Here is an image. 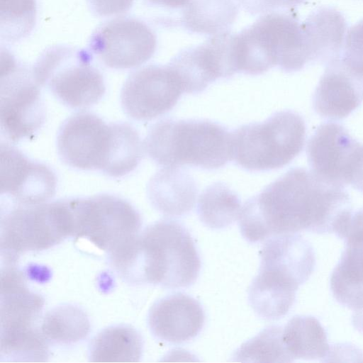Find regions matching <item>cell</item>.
I'll return each mask as SVG.
<instances>
[{"label": "cell", "mask_w": 363, "mask_h": 363, "mask_svg": "<svg viewBox=\"0 0 363 363\" xmlns=\"http://www.w3.org/2000/svg\"><path fill=\"white\" fill-rule=\"evenodd\" d=\"M350 208L344 187L311 170L293 168L245 203L238 223L241 235L251 243L301 231L331 233Z\"/></svg>", "instance_id": "1"}, {"label": "cell", "mask_w": 363, "mask_h": 363, "mask_svg": "<svg viewBox=\"0 0 363 363\" xmlns=\"http://www.w3.org/2000/svg\"><path fill=\"white\" fill-rule=\"evenodd\" d=\"M115 267L134 281L180 289L196 281L201 259L189 230L175 220H163L138 235Z\"/></svg>", "instance_id": "2"}, {"label": "cell", "mask_w": 363, "mask_h": 363, "mask_svg": "<svg viewBox=\"0 0 363 363\" xmlns=\"http://www.w3.org/2000/svg\"><path fill=\"white\" fill-rule=\"evenodd\" d=\"M144 150L163 167L217 169L232 160V133L208 120L166 119L154 124Z\"/></svg>", "instance_id": "3"}, {"label": "cell", "mask_w": 363, "mask_h": 363, "mask_svg": "<svg viewBox=\"0 0 363 363\" xmlns=\"http://www.w3.org/2000/svg\"><path fill=\"white\" fill-rule=\"evenodd\" d=\"M57 147L62 160L72 167L99 169L120 177L132 154V128L123 123L107 124L93 113H78L62 123Z\"/></svg>", "instance_id": "4"}, {"label": "cell", "mask_w": 363, "mask_h": 363, "mask_svg": "<svg viewBox=\"0 0 363 363\" xmlns=\"http://www.w3.org/2000/svg\"><path fill=\"white\" fill-rule=\"evenodd\" d=\"M237 72L259 74L278 65L285 72L302 69L311 62L303 33L295 18L269 13L234 34Z\"/></svg>", "instance_id": "5"}, {"label": "cell", "mask_w": 363, "mask_h": 363, "mask_svg": "<svg viewBox=\"0 0 363 363\" xmlns=\"http://www.w3.org/2000/svg\"><path fill=\"white\" fill-rule=\"evenodd\" d=\"M306 125L291 111L274 113L262 123L242 125L232 133V157L250 171L278 169L289 163L302 150Z\"/></svg>", "instance_id": "6"}, {"label": "cell", "mask_w": 363, "mask_h": 363, "mask_svg": "<svg viewBox=\"0 0 363 363\" xmlns=\"http://www.w3.org/2000/svg\"><path fill=\"white\" fill-rule=\"evenodd\" d=\"M89 50L54 45L46 49L32 68L40 86H47L65 105L74 108L96 104L106 91L101 73L92 65Z\"/></svg>", "instance_id": "7"}, {"label": "cell", "mask_w": 363, "mask_h": 363, "mask_svg": "<svg viewBox=\"0 0 363 363\" xmlns=\"http://www.w3.org/2000/svg\"><path fill=\"white\" fill-rule=\"evenodd\" d=\"M72 237L84 239L112 258L137 236L141 226L138 212L126 201L101 194L68 199Z\"/></svg>", "instance_id": "8"}, {"label": "cell", "mask_w": 363, "mask_h": 363, "mask_svg": "<svg viewBox=\"0 0 363 363\" xmlns=\"http://www.w3.org/2000/svg\"><path fill=\"white\" fill-rule=\"evenodd\" d=\"M72 237L67 199L19 206L1 222V257L12 264L22 252L50 248Z\"/></svg>", "instance_id": "9"}, {"label": "cell", "mask_w": 363, "mask_h": 363, "mask_svg": "<svg viewBox=\"0 0 363 363\" xmlns=\"http://www.w3.org/2000/svg\"><path fill=\"white\" fill-rule=\"evenodd\" d=\"M45 108L30 70L1 49L0 121L12 142L32 137L43 125Z\"/></svg>", "instance_id": "10"}, {"label": "cell", "mask_w": 363, "mask_h": 363, "mask_svg": "<svg viewBox=\"0 0 363 363\" xmlns=\"http://www.w3.org/2000/svg\"><path fill=\"white\" fill-rule=\"evenodd\" d=\"M307 155L311 171L321 179L363 192V144L342 125H319L308 143Z\"/></svg>", "instance_id": "11"}, {"label": "cell", "mask_w": 363, "mask_h": 363, "mask_svg": "<svg viewBox=\"0 0 363 363\" xmlns=\"http://www.w3.org/2000/svg\"><path fill=\"white\" fill-rule=\"evenodd\" d=\"M260 266L253 279L266 287L296 294L313 273L315 257L311 245L297 233L269 238L259 251Z\"/></svg>", "instance_id": "12"}, {"label": "cell", "mask_w": 363, "mask_h": 363, "mask_svg": "<svg viewBox=\"0 0 363 363\" xmlns=\"http://www.w3.org/2000/svg\"><path fill=\"white\" fill-rule=\"evenodd\" d=\"M157 39L143 21L121 17L101 25L92 33L89 50L107 67L125 69L137 67L154 55Z\"/></svg>", "instance_id": "13"}, {"label": "cell", "mask_w": 363, "mask_h": 363, "mask_svg": "<svg viewBox=\"0 0 363 363\" xmlns=\"http://www.w3.org/2000/svg\"><path fill=\"white\" fill-rule=\"evenodd\" d=\"M184 92L175 71L167 65L142 67L125 80L121 93L125 114L137 121H150L170 111Z\"/></svg>", "instance_id": "14"}, {"label": "cell", "mask_w": 363, "mask_h": 363, "mask_svg": "<svg viewBox=\"0 0 363 363\" xmlns=\"http://www.w3.org/2000/svg\"><path fill=\"white\" fill-rule=\"evenodd\" d=\"M233 36L228 32L214 35L201 44L188 48L169 65L175 71L186 93H199L217 79L236 73Z\"/></svg>", "instance_id": "15"}, {"label": "cell", "mask_w": 363, "mask_h": 363, "mask_svg": "<svg viewBox=\"0 0 363 363\" xmlns=\"http://www.w3.org/2000/svg\"><path fill=\"white\" fill-rule=\"evenodd\" d=\"M56 177L41 163L29 160L20 150L1 145V191L26 205L43 203L56 189Z\"/></svg>", "instance_id": "16"}, {"label": "cell", "mask_w": 363, "mask_h": 363, "mask_svg": "<svg viewBox=\"0 0 363 363\" xmlns=\"http://www.w3.org/2000/svg\"><path fill=\"white\" fill-rule=\"evenodd\" d=\"M205 313L193 297L176 293L155 302L148 314V325L158 339L172 344L188 342L201 331Z\"/></svg>", "instance_id": "17"}, {"label": "cell", "mask_w": 363, "mask_h": 363, "mask_svg": "<svg viewBox=\"0 0 363 363\" xmlns=\"http://www.w3.org/2000/svg\"><path fill=\"white\" fill-rule=\"evenodd\" d=\"M363 101V77L350 70L340 60L327 65L315 90L313 104L320 116L340 120Z\"/></svg>", "instance_id": "18"}, {"label": "cell", "mask_w": 363, "mask_h": 363, "mask_svg": "<svg viewBox=\"0 0 363 363\" xmlns=\"http://www.w3.org/2000/svg\"><path fill=\"white\" fill-rule=\"evenodd\" d=\"M5 267L1 278V332L32 328L44 301L28 289L22 273L11 265Z\"/></svg>", "instance_id": "19"}, {"label": "cell", "mask_w": 363, "mask_h": 363, "mask_svg": "<svg viewBox=\"0 0 363 363\" xmlns=\"http://www.w3.org/2000/svg\"><path fill=\"white\" fill-rule=\"evenodd\" d=\"M347 22L344 16L333 7H320L301 23L310 61L326 65L340 59Z\"/></svg>", "instance_id": "20"}, {"label": "cell", "mask_w": 363, "mask_h": 363, "mask_svg": "<svg viewBox=\"0 0 363 363\" xmlns=\"http://www.w3.org/2000/svg\"><path fill=\"white\" fill-rule=\"evenodd\" d=\"M164 167L150 180L147 194L162 214L177 217L189 213L196 201L197 187L191 176L177 168Z\"/></svg>", "instance_id": "21"}, {"label": "cell", "mask_w": 363, "mask_h": 363, "mask_svg": "<svg viewBox=\"0 0 363 363\" xmlns=\"http://www.w3.org/2000/svg\"><path fill=\"white\" fill-rule=\"evenodd\" d=\"M340 259L330 276V290L342 306L363 311V239L345 242Z\"/></svg>", "instance_id": "22"}, {"label": "cell", "mask_w": 363, "mask_h": 363, "mask_svg": "<svg viewBox=\"0 0 363 363\" xmlns=\"http://www.w3.org/2000/svg\"><path fill=\"white\" fill-rule=\"evenodd\" d=\"M282 340L293 361L321 360L329 353L327 333L313 316L296 315L291 318L283 328Z\"/></svg>", "instance_id": "23"}, {"label": "cell", "mask_w": 363, "mask_h": 363, "mask_svg": "<svg viewBox=\"0 0 363 363\" xmlns=\"http://www.w3.org/2000/svg\"><path fill=\"white\" fill-rule=\"evenodd\" d=\"M142 338L134 328L116 325L104 329L93 340L89 358L94 362H135L142 354Z\"/></svg>", "instance_id": "24"}, {"label": "cell", "mask_w": 363, "mask_h": 363, "mask_svg": "<svg viewBox=\"0 0 363 363\" xmlns=\"http://www.w3.org/2000/svg\"><path fill=\"white\" fill-rule=\"evenodd\" d=\"M238 13L232 0H191L182 23L194 33L217 35L228 32Z\"/></svg>", "instance_id": "25"}, {"label": "cell", "mask_w": 363, "mask_h": 363, "mask_svg": "<svg viewBox=\"0 0 363 363\" xmlns=\"http://www.w3.org/2000/svg\"><path fill=\"white\" fill-rule=\"evenodd\" d=\"M241 208L238 196L227 185L218 182L208 186L201 194L196 211L205 225L221 229L238 218Z\"/></svg>", "instance_id": "26"}, {"label": "cell", "mask_w": 363, "mask_h": 363, "mask_svg": "<svg viewBox=\"0 0 363 363\" xmlns=\"http://www.w3.org/2000/svg\"><path fill=\"white\" fill-rule=\"evenodd\" d=\"M89 329V320L85 313L69 305L58 306L48 311L41 325V332L45 337L62 344L84 339Z\"/></svg>", "instance_id": "27"}, {"label": "cell", "mask_w": 363, "mask_h": 363, "mask_svg": "<svg viewBox=\"0 0 363 363\" xmlns=\"http://www.w3.org/2000/svg\"><path fill=\"white\" fill-rule=\"evenodd\" d=\"M283 328L270 325L244 342L233 354V361L242 362H291L282 340Z\"/></svg>", "instance_id": "28"}, {"label": "cell", "mask_w": 363, "mask_h": 363, "mask_svg": "<svg viewBox=\"0 0 363 363\" xmlns=\"http://www.w3.org/2000/svg\"><path fill=\"white\" fill-rule=\"evenodd\" d=\"M36 0H1V39L14 43L28 35L36 23Z\"/></svg>", "instance_id": "29"}, {"label": "cell", "mask_w": 363, "mask_h": 363, "mask_svg": "<svg viewBox=\"0 0 363 363\" xmlns=\"http://www.w3.org/2000/svg\"><path fill=\"white\" fill-rule=\"evenodd\" d=\"M43 337L33 328L1 333V357L12 362L45 361L48 347Z\"/></svg>", "instance_id": "30"}, {"label": "cell", "mask_w": 363, "mask_h": 363, "mask_svg": "<svg viewBox=\"0 0 363 363\" xmlns=\"http://www.w3.org/2000/svg\"><path fill=\"white\" fill-rule=\"evenodd\" d=\"M340 60L350 70L363 77V19L347 31Z\"/></svg>", "instance_id": "31"}, {"label": "cell", "mask_w": 363, "mask_h": 363, "mask_svg": "<svg viewBox=\"0 0 363 363\" xmlns=\"http://www.w3.org/2000/svg\"><path fill=\"white\" fill-rule=\"evenodd\" d=\"M335 233L345 242L363 239V207L348 211Z\"/></svg>", "instance_id": "32"}, {"label": "cell", "mask_w": 363, "mask_h": 363, "mask_svg": "<svg viewBox=\"0 0 363 363\" xmlns=\"http://www.w3.org/2000/svg\"><path fill=\"white\" fill-rule=\"evenodd\" d=\"M240 4L249 13H272L276 10L290 8L302 4L305 0H238Z\"/></svg>", "instance_id": "33"}, {"label": "cell", "mask_w": 363, "mask_h": 363, "mask_svg": "<svg viewBox=\"0 0 363 363\" xmlns=\"http://www.w3.org/2000/svg\"><path fill=\"white\" fill-rule=\"evenodd\" d=\"M91 10L99 16H110L125 13L134 0H87Z\"/></svg>", "instance_id": "34"}, {"label": "cell", "mask_w": 363, "mask_h": 363, "mask_svg": "<svg viewBox=\"0 0 363 363\" xmlns=\"http://www.w3.org/2000/svg\"><path fill=\"white\" fill-rule=\"evenodd\" d=\"M147 4L159 6L178 8L185 7L191 0H146Z\"/></svg>", "instance_id": "35"}, {"label": "cell", "mask_w": 363, "mask_h": 363, "mask_svg": "<svg viewBox=\"0 0 363 363\" xmlns=\"http://www.w3.org/2000/svg\"><path fill=\"white\" fill-rule=\"evenodd\" d=\"M352 325L355 329L363 334V311L353 312Z\"/></svg>", "instance_id": "36"}]
</instances>
